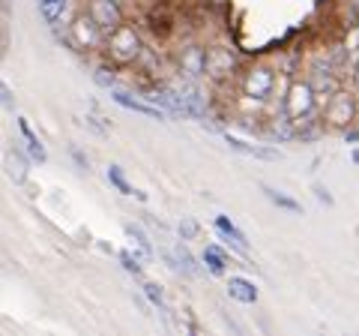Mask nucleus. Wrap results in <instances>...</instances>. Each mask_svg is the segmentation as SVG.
<instances>
[{"label": "nucleus", "mask_w": 359, "mask_h": 336, "mask_svg": "<svg viewBox=\"0 0 359 336\" xmlns=\"http://www.w3.org/2000/svg\"><path fill=\"white\" fill-rule=\"evenodd\" d=\"M264 195L273 201V205H278V207H285V210H290V214H299V201H294V198H287V195H282V193H276V189H269V186H264Z\"/></svg>", "instance_id": "obj_17"}, {"label": "nucleus", "mask_w": 359, "mask_h": 336, "mask_svg": "<svg viewBox=\"0 0 359 336\" xmlns=\"http://www.w3.org/2000/svg\"><path fill=\"white\" fill-rule=\"evenodd\" d=\"M126 234H129V238H132L135 243H138V246H141V250H144V252H147V255H150V240H147V234H144L141 228H135V226H126Z\"/></svg>", "instance_id": "obj_19"}, {"label": "nucleus", "mask_w": 359, "mask_h": 336, "mask_svg": "<svg viewBox=\"0 0 359 336\" xmlns=\"http://www.w3.org/2000/svg\"><path fill=\"white\" fill-rule=\"evenodd\" d=\"M108 51H111V58L120 60V63H129L135 60L141 54V39H138V33H135V27L129 25H120L108 33Z\"/></svg>", "instance_id": "obj_2"}, {"label": "nucleus", "mask_w": 359, "mask_h": 336, "mask_svg": "<svg viewBox=\"0 0 359 336\" xmlns=\"http://www.w3.org/2000/svg\"><path fill=\"white\" fill-rule=\"evenodd\" d=\"M204 60H207V51L204 49H189L183 54V72L201 75V72H204Z\"/></svg>", "instance_id": "obj_13"}, {"label": "nucleus", "mask_w": 359, "mask_h": 336, "mask_svg": "<svg viewBox=\"0 0 359 336\" xmlns=\"http://www.w3.org/2000/svg\"><path fill=\"white\" fill-rule=\"evenodd\" d=\"M273 84H276V75L273 70H266V66H255V70L245 75V96H252V99H266L269 91H273Z\"/></svg>", "instance_id": "obj_6"}, {"label": "nucleus", "mask_w": 359, "mask_h": 336, "mask_svg": "<svg viewBox=\"0 0 359 336\" xmlns=\"http://www.w3.org/2000/svg\"><path fill=\"white\" fill-rule=\"evenodd\" d=\"M195 231H198L195 222H183V226H180V234H183V238H195Z\"/></svg>", "instance_id": "obj_24"}, {"label": "nucleus", "mask_w": 359, "mask_h": 336, "mask_svg": "<svg viewBox=\"0 0 359 336\" xmlns=\"http://www.w3.org/2000/svg\"><path fill=\"white\" fill-rule=\"evenodd\" d=\"M323 117H327L330 127H347L353 120V96L344 91H335L327 99V108H323Z\"/></svg>", "instance_id": "obj_3"}, {"label": "nucleus", "mask_w": 359, "mask_h": 336, "mask_svg": "<svg viewBox=\"0 0 359 336\" xmlns=\"http://www.w3.org/2000/svg\"><path fill=\"white\" fill-rule=\"evenodd\" d=\"M216 228L224 234V238H228L233 246H237V250L240 252H245V234L237 228V226H233V222L228 219V217H216Z\"/></svg>", "instance_id": "obj_12"}, {"label": "nucleus", "mask_w": 359, "mask_h": 336, "mask_svg": "<svg viewBox=\"0 0 359 336\" xmlns=\"http://www.w3.org/2000/svg\"><path fill=\"white\" fill-rule=\"evenodd\" d=\"M87 13L93 15V21L102 30H114L123 25V13H120V6H117V0H90V6H87Z\"/></svg>", "instance_id": "obj_5"}, {"label": "nucleus", "mask_w": 359, "mask_h": 336, "mask_svg": "<svg viewBox=\"0 0 359 336\" xmlns=\"http://www.w3.org/2000/svg\"><path fill=\"white\" fill-rule=\"evenodd\" d=\"M120 261H123V267H126L129 273H135V276L141 273V264H138V259H132L129 252H120Z\"/></svg>", "instance_id": "obj_20"}, {"label": "nucleus", "mask_w": 359, "mask_h": 336, "mask_svg": "<svg viewBox=\"0 0 359 336\" xmlns=\"http://www.w3.org/2000/svg\"><path fill=\"white\" fill-rule=\"evenodd\" d=\"M314 87L311 82H294L287 87V96H285V117L290 123H306V117L314 111Z\"/></svg>", "instance_id": "obj_1"}, {"label": "nucleus", "mask_w": 359, "mask_h": 336, "mask_svg": "<svg viewBox=\"0 0 359 336\" xmlns=\"http://www.w3.org/2000/svg\"><path fill=\"white\" fill-rule=\"evenodd\" d=\"M353 84H356V91H359V63H356V70H353Z\"/></svg>", "instance_id": "obj_26"}, {"label": "nucleus", "mask_w": 359, "mask_h": 336, "mask_svg": "<svg viewBox=\"0 0 359 336\" xmlns=\"http://www.w3.org/2000/svg\"><path fill=\"white\" fill-rule=\"evenodd\" d=\"M144 291H147V297L153 300V306H162V291H159V285H144Z\"/></svg>", "instance_id": "obj_22"}, {"label": "nucleus", "mask_w": 359, "mask_h": 336, "mask_svg": "<svg viewBox=\"0 0 359 336\" xmlns=\"http://www.w3.org/2000/svg\"><path fill=\"white\" fill-rule=\"evenodd\" d=\"M63 9H66V0H39V13L48 25H57L63 18Z\"/></svg>", "instance_id": "obj_14"}, {"label": "nucleus", "mask_w": 359, "mask_h": 336, "mask_svg": "<svg viewBox=\"0 0 359 336\" xmlns=\"http://www.w3.org/2000/svg\"><path fill=\"white\" fill-rule=\"evenodd\" d=\"M228 144H231L233 150L249 153V156H261V160H278V150H273V148H261V144H249V141H240V138H231V136H228Z\"/></svg>", "instance_id": "obj_11"}, {"label": "nucleus", "mask_w": 359, "mask_h": 336, "mask_svg": "<svg viewBox=\"0 0 359 336\" xmlns=\"http://www.w3.org/2000/svg\"><path fill=\"white\" fill-rule=\"evenodd\" d=\"M108 181H111V183H114V186L120 189V193H123V195H138L141 201H144V198H147V195H144V193H135V189L129 186V181H126V177H123V172H120V165H111V168H108Z\"/></svg>", "instance_id": "obj_15"}, {"label": "nucleus", "mask_w": 359, "mask_h": 336, "mask_svg": "<svg viewBox=\"0 0 359 336\" xmlns=\"http://www.w3.org/2000/svg\"><path fill=\"white\" fill-rule=\"evenodd\" d=\"M228 291H231L233 300H240V304H255V300H257V288L249 283V279H243V276H231Z\"/></svg>", "instance_id": "obj_9"}, {"label": "nucleus", "mask_w": 359, "mask_h": 336, "mask_svg": "<svg viewBox=\"0 0 359 336\" xmlns=\"http://www.w3.org/2000/svg\"><path fill=\"white\" fill-rule=\"evenodd\" d=\"M96 84H102V87H111L114 84V75H108V70H96Z\"/></svg>", "instance_id": "obj_23"}, {"label": "nucleus", "mask_w": 359, "mask_h": 336, "mask_svg": "<svg viewBox=\"0 0 359 336\" xmlns=\"http://www.w3.org/2000/svg\"><path fill=\"white\" fill-rule=\"evenodd\" d=\"M356 4H359V0H356Z\"/></svg>", "instance_id": "obj_27"}, {"label": "nucleus", "mask_w": 359, "mask_h": 336, "mask_svg": "<svg viewBox=\"0 0 359 336\" xmlns=\"http://www.w3.org/2000/svg\"><path fill=\"white\" fill-rule=\"evenodd\" d=\"M233 70V58H231V51L228 49H207V60H204V72L212 75V78H224V75H231Z\"/></svg>", "instance_id": "obj_7"}, {"label": "nucleus", "mask_w": 359, "mask_h": 336, "mask_svg": "<svg viewBox=\"0 0 359 336\" xmlns=\"http://www.w3.org/2000/svg\"><path fill=\"white\" fill-rule=\"evenodd\" d=\"M204 261L210 267V273H216V276L224 273V255L216 250V246H207V250H204Z\"/></svg>", "instance_id": "obj_18"}, {"label": "nucleus", "mask_w": 359, "mask_h": 336, "mask_svg": "<svg viewBox=\"0 0 359 336\" xmlns=\"http://www.w3.org/2000/svg\"><path fill=\"white\" fill-rule=\"evenodd\" d=\"M180 261H183V267H186L189 273H195V271H198V267H195V261H192V255H189V250H186V246H180Z\"/></svg>", "instance_id": "obj_21"}, {"label": "nucleus", "mask_w": 359, "mask_h": 336, "mask_svg": "<svg viewBox=\"0 0 359 336\" xmlns=\"http://www.w3.org/2000/svg\"><path fill=\"white\" fill-rule=\"evenodd\" d=\"M311 87H314V93H332V87H335V82H332V70H330V63L327 66H314L311 70Z\"/></svg>", "instance_id": "obj_10"}, {"label": "nucleus", "mask_w": 359, "mask_h": 336, "mask_svg": "<svg viewBox=\"0 0 359 336\" xmlns=\"http://www.w3.org/2000/svg\"><path fill=\"white\" fill-rule=\"evenodd\" d=\"M18 129H21V136H25V138H27V148H30V153H33V156H36V160H39V162H45V148H42V144H39V138H36V136H33V132H30V127H27V120H18Z\"/></svg>", "instance_id": "obj_16"}, {"label": "nucleus", "mask_w": 359, "mask_h": 336, "mask_svg": "<svg viewBox=\"0 0 359 336\" xmlns=\"http://www.w3.org/2000/svg\"><path fill=\"white\" fill-rule=\"evenodd\" d=\"M314 193H318V198H320V201H327V205H332V195H330L323 186H314Z\"/></svg>", "instance_id": "obj_25"}, {"label": "nucleus", "mask_w": 359, "mask_h": 336, "mask_svg": "<svg viewBox=\"0 0 359 336\" xmlns=\"http://www.w3.org/2000/svg\"><path fill=\"white\" fill-rule=\"evenodd\" d=\"M102 42V27L93 21V15H78L72 25V46L78 49H96Z\"/></svg>", "instance_id": "obj_4"}, {"label": "nucleus", "mask_w": 359, "mask_h": 336, "mask_svg": "<svg viewBox=\"0 0 359 336\" xmlns=\"http://www.w3.org/2000/svg\"><path fill=\"white\" fill-rule=\"evenodd\" d=\"M114 103H120L123 108H129V111H138V115L156 117V120H162V117H165V111H162V108H153V105H147V103H141V99H132L129 93H123V91H114Z\"/></svg>", "instance_id": "obj_8"}]
</instances>
